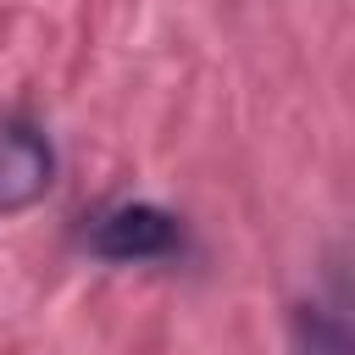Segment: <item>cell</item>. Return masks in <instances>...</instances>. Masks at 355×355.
<instances>
[{"label": "cell", "instance_id": "obj_2", "mask_svg": "<svg viewBox=\"0 0 355 355\" xmlns=\"http://www.w3.org/2000/svg\"><path fill=\"white\" fill-rule=\"evenodd\" d=\"M55 183V150L28 116H0V216L39 205Z\"/></svg>", "mask_w": 355, "mask_h": 355}, {"label": "cell", "instance_id": "obj_3", "mask_svg": "<svg viewBox=\"0 0 355 355\" xmlns=\"http://www.w3.org/2000/svg\"><path fill=\"white\" fill-rule=\"evenodd\" d=\"M294 349L300 355H349V327H344V300L333 294L294 305Z\"/></svg>", "mask_w": 355, "mask_h": 355}, {"label": "cell", "instance_id": "obj_1", "mask_svg": "<svg viewBox=\"0 0 355 355\" xmlns=\"http://www.w3.org/2000/svg\"><path fill=\"white\" fill-rule=\"evenodd\" d=\"M83 244L100 255V261H166L183 250V222L150 200H122V205H105L89 227H83Z\"/></svg>", "mask_w": 355, "mask_h": 355}]
</instances>
